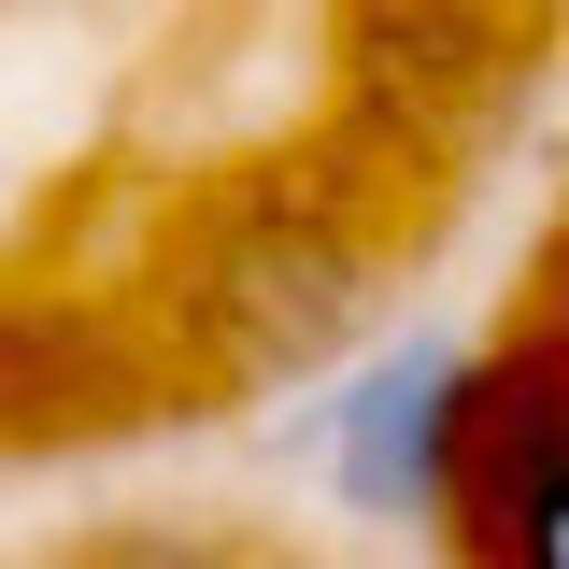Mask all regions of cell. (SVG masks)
<instances>
[{"instance_id": "obj_3", "label": "cell", "mask_w": 569, "mask_h": 569, "mask_svg": "<svg viewBox=\"0 0 569 569\" xmlns=\"http://www.w3.org/2000/svg\"><path fill=\"white\" fill-rule=\"evenodd\" d=\"M86 569H284L271 541H228V527H100Z\"/></svg>"}, {"instance_id": "obj_1", "label": "cell", "mask_w": 569, "mask_h": 569, "mask_svg": "<svg viewBox=\"0 0 569 569\" xmlns=\"http://www.w3.org/2000/svg\"><path fill=\"white\" fill-rule=\"evenodd\" d=\"M385 313V228L328 186V171H271L200 200V228L157 257V342L186 385L257 399V385H313L342 370Z\"/></svg>"}, {"instance_id": "obj_2", "label": "cell", "mask_w": 569, "mask_h": 569, "mask_svg": "<svg viewBox=\"0 0 569 569\" xmlns=\"http://www.w3.org/2000/svg\"><path fill=\"white\" fill-rule=\"evenodd\" d=\"M456 413H470V342H456V328H399V342L356 356L328 399L284 413V456H313L356 527H441Z\"/></svg>"}]
</instances>
